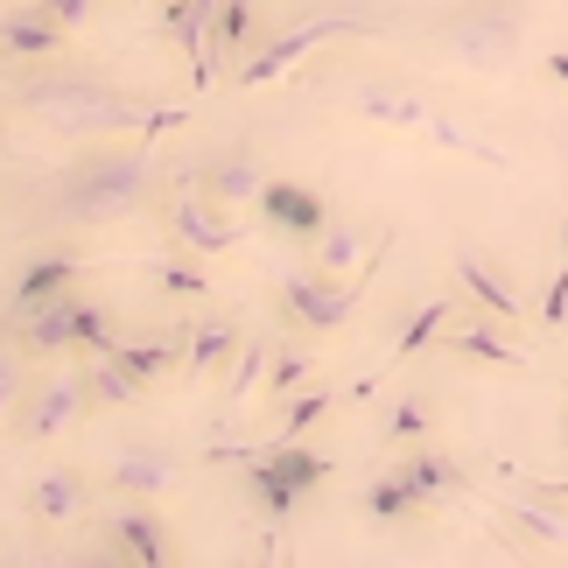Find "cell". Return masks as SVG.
Here are the masks:
<instances>
[{
  "label": "cell",
  "mask_w": 568,
  "mask_h": 568,
  "mask_svg": "<svg viewBox=\"0 0 568 568\" xmlns=\"http://www.w3.org/2000/svg\"><path fill=\"white\" fill-rule=\"evenodd\" d=\"M162 190V169H155V148L134 134V148H99L57 176H42L29 190V204L42 211V225H63V232H99V225H120L134 217L148 196Z\"/></svg>",
  "instance_id": "1"
},
{
  "label": "cell",
  "mask_w": 568,
  "mask_h": 568,
  "mask_svg": "<svg viewBox=\"0 0 568 568\" xmlns=\"http://www.w3.org/2000/svg\"><path fill=\"white\" fill-rule=\"evenodd\" d=\"M14 105L36 113L42 126L71 141H126V134H148V105L113 92L99 78H78V71H36V78H14Z\"/></svg>",
  "instance_id": "2"
},
{
  "label": "cell",
  "mask_w": 568,
  "mask_h": 568,
  "mask_svg": "<svg viewBox=\"0 0 568 568\" xmlns=\"http://www.w3.org/2000/svg\"><path fill=\"white\" fill-rule=\"evenodd\" d=\"M386 246H393V239H373V253H365V274H358V281H337V274H323V267L281 274V310H288V323H302V331H316V337H337L344 323L358 316V302H365V288H373Z\"/></svg>",
  "instance_id": "3"
},
{
  "label": "cell",
  "mask_w": 568,
  "mask_h": 568,
  "mask_svg": "<svg viewBox=\"0 0 568 568\" xmlns=\"http://www.w3.org/2000/svg\"><path fill=\"white\" fill-rule=\"evenodd\" d=\"M527 42V8L519 0H470L443 21V50L470 71H506Z\"/></svg>",
  "instance_id": "4"
},
{
  "label": "cell",
  "mask_w": 568,
  "mask_h": 568,
  "mask_svg": "<svg viewBox=\"0 0 568 568\" xmlns=\"http://www.w3.org/2000/svg\"><path fill=\"white\" fill-rule=\"evenodd\" d=\"M337 36H379V14H310L302 29H281L274 42H260V50L232 71L239 92H260V84H274V78H288L310 50H323V42H337Z\"/></svg>",
  "instance_id": "5"
},
{
  "label": "cell",
  "mask_w": 568,
  "mask_h": 568,
  "mask_svg": "<svg viewBox=\"0 0 568 568\" xmlns=\"http://www.w3.org/2000/svg\"><path fill=\"white\" fill-rule=\"evenodd\" d=\"M169 232H176V246H190V253H204V260H217V253H232L239 239H246V225L239 217H225V204L204 190V183H190L176 204H169Z\"/></svg>",
  "instance_id": "6"
},
{
  "label": "cell",
  "mask_w": 568,
  "mask_h": 568,
  "mask_svg": "<svg viewBox=\"0 0 568 568\" xmlns=\"http://www.w3.org/2000/svg\"><path fill=\"white\" fill-rule=\"evenodd\" d=\"M99 400H92V379L84 373H57V379H42L36 386V400L21 407V443H57L71 422H84Z\"/></svg>",
  "instance_id": "7"
},
{
  "label": "cell",
  "mask_w": 568,
  "mask_h": 568,
  "mask_svg": "<svg viewBox=\"0 0 568 568\" xmlns=\"http://www.w3.org/2000/svg\"><path fill=\"white\" fill-rule=\"evenodd\" d=\"M253 217L267 232H281V239H323V225H331V204L310 190V183H281V176H267V190H260V204H253Z\"/></svg>",
  "instance_id": "8"
},
{
  "label": "cell",
  "mask_w": 568,
  "mask_h": 568,
  "mask_svg": "<svg viewBox=\"0 0 568 568\" xmlns=\"http://www.w3.org/2000/svg\"><path fill=\"white\" fill-rule=\"evenodd\" d=\"M78 310H84V302H78V288L71 295H57V302H42V310H29V316H14L21 323V358H57V352H71V344H78Z\"/></svg>",
  "instance_id": "9"
},
{
  "label": "cell",
  "mask_w": 568,
  "mask_h": 568,
  "mask_svg": "<svg viewBox=\"0 0 568 568\" xmlns=\"http://www.w3.org/2000/svg\"><path fill=\"white\" fill-rule=\"evenodd\" d=\"M84 498H92V477L84 470H71V464H57V470H42L36 485H29V513L36 527H71V519L84 513Z\"/></svg>",
  "instance_id": "10"
},
{
  "label": "cell",
  "mask_w": 568,
  "mask_h": 568,
  "mask_svg": "<svg viewBox=\"0 0 568 568\" xmlns=\"http://www.w3.org/2000/svg\"><path fill=\"white\" fill-rule=\"evenodd\" d=\"M78 274H84V267H78L71 253H42V260H29V267H21V281H14V295H8V323L29 316V310H42V302H57V295H71Z\"/></svg>",
  "instance_id": "11"
},
{
  "label": "cell",
  "mask_w": 568,
  "mask_h": 568,
  "mask_svg": "<svg viewBox=\"0 0 568 568\" xmlns=\"http://www.w3.org/2000/svg\"><path fill=\"white\" fill-rule=\"evenodd\" d=\"M176 477H183L176 456H162V449H120L113 456V498H162Z\"/></svg>",
  "instance_id": "12"
},
{
  "label": "cell",
  "mask_w": 568,
  "mask_h": 568,
  "mask_svg": "<svg viewBox=\"0 0 568 568\" xmlns=\"http://www.w3.org/2000/svg\"><path fill=\"white\" fill-rule=\"evenodd\" d=\"M63 36H71V29H63V21H50V14L29 0V8H14L8 21H0V57H57Z\"/></svg>",
  "instance_id": "13"
},
{
  "label": "cell",
  "mask_w": 568,
  "mask_h": 568,
  "mask_svg": "<svg viewBox=\"0 0 568 568\" xmlns=\"http://www.w3.org/2000/svg\"><path fill=\"white\" fill-rule=\"evenodd\" d=\"M498 331H506L498 316H470V323H449L443 344H449L456 358H477V365H527V352H519V344H506Z\"/></svg>",
  "instance_id": "14"
},
{
  "label": "cell",
  "mask_w": 568,
  "mask_h": 568,
  "mask_svg": "<svg viewBox=\"0 0 568 568\" xmlns=\"http://www.w3.org/2000/svg\"><path fill=\"white\" fill-rule=\"evenodd\" d=\"M196 183H204L225 211H246V204H260V190H267V169H260L253 155H217Z\"/></svg>",
  "instance_id": "15"
},
{
  "label": "cell",
  "mask_w": 568,
  "mask_h": 568,
  "mask_svg": "<svg viewBox=\"0 0 568 568\" xmlns=\"http://www.w3.org/2000/svg\"><path fill=\"white\" fill-rule=\"evenodd\" d=\"M352 113L373 120V126H428L422 92H400V84H358V92H352Z\"/></svg>",
  "instance_id": "16"
},
{
  "label": "cell",
  "mask_w": 568,
  "mask_h": 568,
  "mask_svg": "<svg viewBox=\"0 0 568 568\" xmlns=\"http://www.w3.org/2000/svg\"><path fill=\"white\" fill-rule=\"evenodd\" d=\"M239 344H246V331H239V323H196V337H190V352H183V379L196 386V379H211L217 365H232L239 358Z\"/></svg>",
  "instance_id": "17"
},
{
  "label": "cell",
  "mask_w": 568,
  "mask_h": 568,
  "mask_svg": "<svg viewBox=\"0 0 568 568\" xmlns=\"http://www.w3.org/2000/svg\"><path fill=\"white\" fill-rule=\"evenodd\" d=\"M456 288L477 295L498 323H519V316H527V310H519V295L498 281V267H491V260H477V253H456Z\"/></svg>",
  "instance_id": "18"
},
{
  "label": "cell",
  "mask_w": 568,
  "mask_h": 568,
  "mask_svg": "<svg viewBox=\"0 0 568 568\" xmlns=\"http://www.w3.org/2000/svg\"><path fill=\"white\" fill-rule=\"evenodd\" d=\"M113 548H120L126 561H148V568H155V561H169V527H162L148 506H126V513L113 519Z\"/></svg>",
  "instance_id": "19"
},
{
  "label": "cell",
  "mask_w": 568,
  "mask_h": 568,
  "mask_svg": "<svg viewBox=\"0 0 568 568\" xmlns=\"http://www.w3.org/2000/svg\"><path fill=\"white\" fill-rule=\"evenodd\" d=\"M358 246H365V232L352 225V217H331V225H323V239H316V267L337 274V281H352V274H365Z\"/></svg>",
  "instance_id": "20"
},
{
  "label": "cell",
  "mask_w": 568,
  "mask_h": 568,
  "mask_svg": "<svg viewBox=\"0 0 568 568\" xmlns=\"http://www.w3.org/2000/svg\"><path fill=\"white\" fill-rule=\"evenodd\" d=\"M449 323H456V302H449V295H428L422 310H414V316L400 323V337H393V358H414V352H428V344L443 337Z\"/></svg>",
  "instance_id": "21"
},
{
  "label": "cell",
  "mask_w": 568,
  "mask_h": 568,
  "mask_svg": "<svg viewBox=\"0 0 568 568\" xmlns=\"http://www.w3.org/2000/svg\"><path fill=\"white\" fill-rule=\"evenodd\" d=\"M400 470H407V485L422 491L428 506H435V498H464V470H456L449 456H435V449H414Z\"/></svg>",
  "instance_id": "22"
},
{
  "label": "cell",
  "mask_w": 568,
  "mask_h": 568,
  "mask_svg": "<svg viewBox=\"0 0 568 568\" xmlns=\"http://www.w3.org/2000/svg\"><path fill=\"white\" fill-rule=\"evenodd\" d=\"M260 456H267V464H274L281 477H288V485H295L302 498H310V491L323 485V477H331V456H323V449H302V443H274V449H260Z\"/></svg>",
  "instance_id": "23"
},
{
  "label": "cell",
  "mask_w": 568,
  "mask_h": 568,
  "mask_svg": "<svg viewBox=\"0 0 568 568\" xmlns=\"http://www.w3.org/2000/svg\"><path fill=\"white\" fill-rule=\"evenodd\" d=\"M84 379H92V400H99V407H134L141 393H148L134 373H126V358H120V352H99V365H92Z\"/></svg>",
  "instance_id": "24"
},
{
  "label": "cell",
  "mask_w": 568,
  "mask_h": 568,
  "mask_svg": "<svg viewBox=\"0 0 568 568\" xmlns=\"http://www.w3.org/2000/svg\"><path fill=\"white\" fill-rule=\"evenodd\" d=\"M414 506H428V498H422V491H414V485H407V470H386V477H379V485H373V491H365V513H373V519H379V527H400V519H407Z\"/></svg>",
  "instance_id": "25"
},
{
  "label": "cell",
  "mask_w": 568,
  "mask_h": 568,
  "mask_svg": "<svg viewBox=\"0 0 568 568\" xmlns=\"http://www.w3.org/2000/svg\"><path fill=\"white\" fill-rule=\"evenodd\" d=\"M267 365H274V337H246V344H239V358H232V373H225V400L260 393V386H267Z\"/></svg>",
  "instance_id": "26"
},
{
  "label": "cell",
  "mask_w": 568,
  "mask_h": 568,
  "mask_svg": "<svg viewBox=\"0 0 568 568\" xmlns=\"http://www.w3.org/2000/svg\"><path fill=\"white\" fill-rule=\"evenodd\" d=\"M246 36H253V0H217V14H211V63L239 57Z\"/></svg>",
  "instance_id": "27"
},
{
  "label": "cell",
  "mask_w": 568,
  "mask_h": 568,
  "mask_svg": "<svg viewBox=\"0 0 568 568\" xmlns=\"http://www.w3.org/2000/svg\"><path fill=\"white\" fill-rule=\"evenodd\" d=\"M120 358H126V373H134L141 386H155L162 373H176V365H183V344L176 337H148V344H120Z\"/></svg>",
  "instance_id": "28"
},
{
  "label": "cell",
  "mask_w": 568,
  "mask_h": 568,
  "mask_svg": "<svg viewBox=\"0 0 568 568\" xmlns=\"http://www.w3.org/2000/svg\"><path fill=\"white\" fill-rule=\"evenodd\" d=\"M155 281H162V295H211V274H204V253H169V260H155Z\"/></svg>",
  "instance_id": "29"
},
{
  "label": "cell",
  "mask_w": 568,
  "mask_h": 568,
  "mask_svg": "<svg viewBox=\"0 0 568 568\" xmlns=\"http://www.w3.org/2000/svg\"><path fill=\"white\" fill-rule=\"evenodd\" d=\"M344 400V393H331V386H316V393H295V400H288V422H281V443H302V435H310L316 422H323V414H331Z\"/></svg>",
  "instance_id": "30"
},
{
  "label": "cell",
  "mask_w": 568,
  "mask_h": 568,
  "mask_svg": "<svg viewBox=\"0 0 568 568\" xmlns=\"http://www.w3.org/2000/svg\"><path fill=\"white\" fill-rule=\"evenodd\" d=\"M422 435H428V400H422V393H407V400L393 407V422L379 428V443H393V449H414Z\"/></svg>",
  "instance_id": "31"
},
{
  "label": "cell",
  "mask_w": 568,
  "mask_h": 568,
  "mask_svg": "<svg viewBox=\"0 0 568 568\" xmlns=\"http://www.w3.org/2000/svg\"><path fill=\"white\" fill-rule=\"evenodd\" d=\"M498 506L513 513L519 534H534V540H568V519H561V513H540V506H527V498H498Z\"/></svg>",
  "instance_id": "32"
},
{
  "label": "cell",
  "mask_w": 568,
  "mask_h": 568,
  "mask_svg": "<svg viewBox=\"0 0 568 568\" xmlns=\"http://www.w3.org/2000/svg\"><path fill=\"white\" fill-rule=\"evenodd\" d=\"M302 379H310V352H274V365H267V386H260V393H274V400H295V393H302Z\"/></svg>",
  "instance_id": "33"
},
{
  "label": "cell",
  "mask_w": 568,
  "mask_h": 568,
  "mask_svg": "<svg viewBox=\"0 0 568 568\" xmlns=\"http://www.w3.org/2000/svg\"><path fill=\"white\" fill-rule=\"evenodd\" d=\"M540 323L548 331H568V260L555 267V281H548V302H540Z\"/></svg>",
  "instance_id": "34"
},
{
  "label": "cell",
  "mask_w": 568,
  "mask_h": 568,
  "mask_svg": "<svg viewBox=\"0 0 568 568\" xmlns=\"http://www.w3.org/2000/svg\"><path fill=\"white\" fill-rule=\"evenodd\" d=\"M36 8L50 21H63V29H84V21H92V0H36Z\"/></svg>",
  "instance_id": "35"
},
{
  "label": "cell",
  "mask_w": 568,
  "mask_h": 568,
  "mask_svg": "<svg viewBox=\"0 0 568 568\" xmlns=\"http://www.w3.org/2000/svg\"><path fill=\"white\" fill-rule=\"evenodd\" d=\"M21 400V358L8 352V344H0V414H8Z\"/></svg>",
  "instance_id": "36"
},
{
  "label": "cell",
  "mask_w": 568,
  "mask_h": 568,
  "mask_svg": "<svg viewBox=\"0 0 568 568\" xmlns=\"http://www.w3.org/2000/svg\"><path fill=\"white\" fill-rule=\"evenodd\" d=\"M534 498H568V477H548V485H527Z\"/></svg>",
  "instance_id": "37"
},
{
  "label": "cell",
  "mask_w": 568,
  "mask_h": 568,
  "mask_svg": "<svg viewBox=\"0 0 568 568\" xmlns=\"http://www.w3.org/2000/svg\"><path fill=\"white\" fill-rule=\"evenodd\" d=\"M548 78H561V84H568V50H548Z\"/></svg>",
  "instance_id": "38"
},
{
  "label": "cell",
  "mask_w": 568,
  "mask_h": 568,
  "mask_svg": "<svg viewBox=\"0 0 568 568\" xmlns=\"http://www.w3.org/2000/svg\"><path fill=\"white\" fill-rule=\"evenodd\" d=\"M0 155H8V126H0Z\"/></svg>",
  "instance_id": "39"
},
{
  "label": "cell",
  "mask_w": 568,
  "mask_h": 568,
  "mask_svg": "<svg viewBox=\"0 0 568 568\" xmlns=\"http://www.w3.org/2000/svg\"><path fill=\"white\" fill-rule=\"evenodd\" d=\"M561 246H568V225H561Z\"/></svg>",
  "instance_id": "40"
}]
</instances>
